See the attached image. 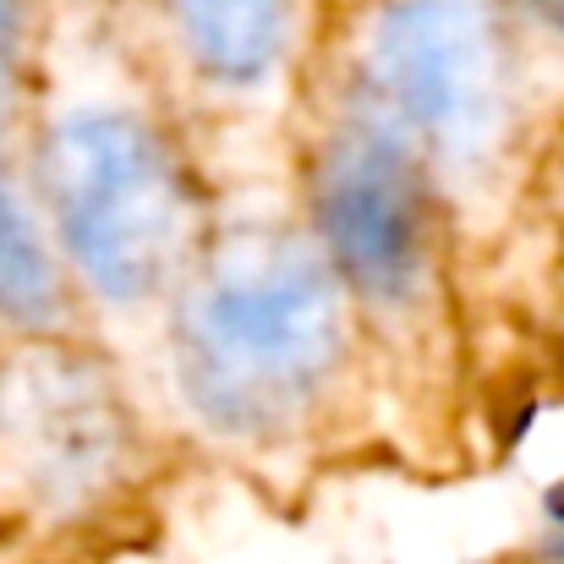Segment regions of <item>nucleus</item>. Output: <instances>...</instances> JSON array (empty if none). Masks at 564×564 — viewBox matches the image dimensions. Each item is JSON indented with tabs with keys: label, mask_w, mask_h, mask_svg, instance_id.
<instances>
[{
	"label": "nucleus",
	"mask_w": 564,
	"mask_h": 564,
	"mask_svg": "<svg viewBox=\"0 0 564 564\" xmlns=\"http://www.w3.org/2000/svg\"><path fill=\"white\" fill-rule=\"evenodd\" d=\"M346 346L340 285L307 247L247 236L192 285L176 324V373L192 411L225 433L296 422Z\"/></svg>",
	"instance_id": "f257e3e1"
},
{
	"label": "nucleus",
	"mask_w": 564,
	"mask_h": 564,
	"mask_svg": "<svg viewBox=\"0 0 564 564\" xmlns=\"http://www.w3.org/2000/svg\"><path fill=\"white\" fill-rule=\"evenodd\" d=\"M44 182L61 236L110 302L154 296L187 247V192L165 143L116 110H83L55 127Z\"/></svg>",
	"instance_id": "f03ea898"
},
{
	"label": "nucleus",
	"mask_w": 564,
	"mask_h": 564,
	"mask_svg": "<svg viewBox=\"0 0 564 564\" xmlns=\"http://www.w3.org/2000/svg\"><path fill=\"white\" fill-rule=\"evenodd\" d=\"M373 116L405 143L471 160L499 127V55L477 0H400L368 44Z\"/></svg>",
	"instance_id": "7ed1b4c3"
},
{
	"label": "nucleus",
	"mask_w": 564,
	"mask_h": 564,
	"mask_svg": "<svg viewBox=\"0 0 564 564\" xmlns=\"http://www.w3.org/2000/svg\"><path fill=\"white\" fill-rule=\"evenodd\" d=\"M127 455V416L99 373L66 357H28L0 383V471L50 510L99 494Z\"/></svg>",
	"instance_id": "20e7f679"
},
{
	"label": "nucleus",
	"mask_w": 564,
	"mask_h": 564,
	"mask_svg": "<svg viewBox=\"0 0 564 564\" xmlns=\"http://www.w3.org/2000/svg\"><path fill=\"white\" fill-rule=\"evenodd\" d=\"M318 219L335 263L373 296H405L427 258V208L411 171V143L373 110L346 127L318 176Z\"/></svg>",
	"instance_id": "39448f33"
},
{
	"label": "nucleus",
	"mask_w": 564,
	"mask_h": 564,
	"mask_svg": "<svg viewBox=\"0 0 564 564\" xmlns=\"http://www.w3.org/2000/svg\"><path fill=\"white\" fill-rule=\"evenodd\" d=\"M203 72L252 83L274 66L285 39V0H171Z\"/></svg>",
	"instance_id": "423d86ee"
},
{
	"label": "nucleus",
	"mask_w": 564,
	"mask_h": 564,
	"mask_svg": "<svg viewBox=\"0 0 564 564\" xmlns=\"http://www.w3.org/2000/svg\"><path fill=\"white\" fill-rule=\"evenodd\" d=\"M0 313L17 324H50L55 318V269L50 252L22 214L17 192L0 165Z\"/></svg>",
	"instance_id": "0eeeda50"
},
{
	"label": "nucleus",
	"mask_w": 564,
	"mask_h": 564,
	"mask_svg": "<svg viewBox=\"0 0 564 564\" xmlns=\"http://www.w3.org/2000/svg\"><path fill=\"white\" fill-rule=\"evenodd\" d=\"M6 44H11V0H0V55H6Z\"/></svg>",
	"instance_id": "6e6552de"
},
{
	"label": "nucleus",
	"mask_w": 564,
	"mask_h": 564,
	"mask_svg": "<svg viewBox=\"0 0 564 564\" xmlns=\"http://www.w3.org/2000/svg\"><path fill=\"white\" fill-rule=\"evenodd\" d=\"M538 6H543V17H549V22L564 33V0H538Z\"/></svg>",
	"instance_id": "1a4fd4ad"
}]
</instances>
